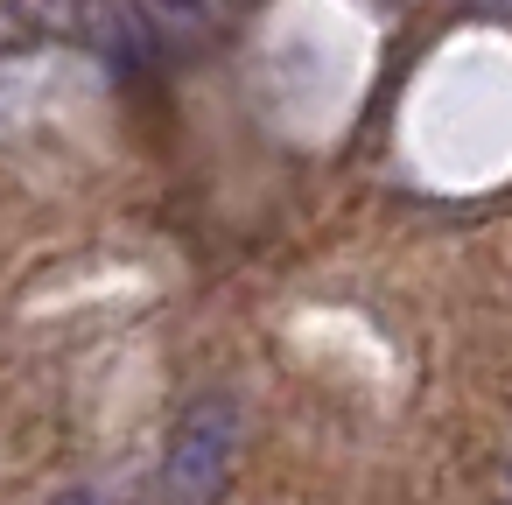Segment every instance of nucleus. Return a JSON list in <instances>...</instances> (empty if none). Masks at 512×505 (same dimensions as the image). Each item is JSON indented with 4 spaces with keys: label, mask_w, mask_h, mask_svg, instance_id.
Segmentation results:
<instances>
[{
    "label": "nucleus",
    "mask_w": 512,
    "mask_h": 505,
    "mask_svg": "<svg viewBox=\"0 0 512 505\" xmlns=\"http://www.w3.org/2000/svg\"><path fill=\"white\" fill-rule=\"evenodd\" d=\"M232 456H239V400L232 393H197L176 414L169 449H162V477H169L176 505H211L232 477Z\"/></svg>",
    "instance_id": "1"
},
{
    "label": "nucleus",
    "mask_w": 512,
    "mask_h": 505,
    "mask_svg": "<svg viewBox=\"0 0 512 505\" xmlns=\"http://www.w3.org/2000/svg\"><path fill=\"white\" fill-rule=\"evenodd\" d=\"M211 22H218V0H141L148 43H197Z\"/></svg>",
    "instance_id": "2"
},
{
    "label": "nucleus",
    "mask_w": 512,
    "mask_h": 505,
    "mask_svg": "<svg viewBox=\"0 0 512 505\" xmlns=\"http://www.w3.org/2000/svg\"><path fill=\"white\" fill-rule=\"evenodd\" d=\"M50 505H99V491H85V484H71V491H57Z\"/></svg>",
    "instance_id": "3"
},
{
    "label": "nucleus",
    "mask_w": 512,
    "mask_h": 505,
    "mask_svg": "<svg viewBox=\"0 0 512 505\" xmlns=\"http://www.w3.org/2000/svg\"><path fill=\"white\" fill-rule=\"evenodd\" d=\"M477 8H484V15H512V0H477Z\"/></svg>",
    "instance_id": "4"
}]
</instances>
